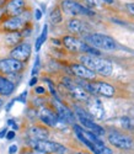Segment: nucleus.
I'll list each match as a JSON object with an SVG mask.
<instances>
[{
  "mask_svg": "<svg viewBox=\"0 0 134 154\" xmlns=\"http://www.w3.org/2000/svg\"><path fill=\"white\" fill-rule=\"evenodd\" d=\"M80 60H81V64H84L85 67H87L92 72L99 73L103 76H108L112 74L113 68H112L111 62L106 60L103 58H100L93 54H84L80 57Z\"/></svg>",
  "mask_w": 134,
  "mask_h": 154,
  "instance_id": "obj_1",
  "label": "nucleus"
},
{
  "mask_svg": "<svg viewBox=\"0 0 134 154\" xmlns=\"http://www.w3.org/2000/svg\"><path fill=\"white\" fill-rule=\"evenodd\" d=\"M86 43L91 45L92 47H96L103 51H114L117 48V45L113 38L101 33H92L86 37Z\"/></svg>",
  "mask_w": 134,
  "mask_h": 154,
  "instance_id": "obj_2",
  "label": "nucleus"
},
{
  "mask_svg": "<svg viewBox=\"0 0 134 154\" xmlns=\"http://www.w3.org/2000/svg\"><path fill=\"white\" fill-rule=\"evenodd\" d=\"M63 43L69 51H72V52H84L86 54H93V56L100 54V52L93 49V47H91L86 42L78 40V38H75L73 36H65L63 38Z\"/></svg>",
  "mask_w": 134,
  "mask_h": 154,
  "instance_id": "obj_3",
  "label": "nucleus"
},
{
  "mask_svg": "<svg viewBox=\"0 0 134 154\" xmlns=\"http://www.w3.org/2000/svg\"><path fill=\"white\" fill-rule=\"evenodd\" d=\"M31 146L33 149H38L44 153H56V154H65L66 148L57 142H50L47 139H32L31 140Z\"/></svg>",
  "mask_w": 134,
  "mask_h": 154,
  "instance_id": "obj_4",
  "label": "nucleus"
},
{
  "mask_svg": "<svg viewBox=\"0 0 134 154\" xmlns=\"http://www.w3.org/2000/svg\"><path fill=\"white\" fill-rule=\"evenodd\" d=\"M75 115H76V119L80 121V123H81L85 128H87L90 132L95 133L97 136H103L105 134V130H103V128L101 126H99L97 123L93 122L92 117L90 116V115H87L84 110L76 109L75 110Z\"/></svg>",
  "mask_w": 134,
  "mask_h": 154,
  "instance_id": "obj_5",
  "label": "nucleus"
},
{
  "mask_svg": "<svg viewBox=\"0 0 134 154\" xmlns=\"http://www.w3.org/2000/svg\"><path fill=\"white\" fill-rule=\"evenodd\" d=\"M29 23V14H25V11L22 14L17 16H11L3 23V29L8 32H16L20 30H23L26 27V25Z\"/></svg>",
  "mask_w": 134,
  "mask_h": 154,
  "instance_id": "obj_6",
  "label": "nucleus"
},
{
  "mask_svg": "<svg viewBox=\"0 0 134 154\" xmlns=\"http://www.w3.org/2000/svg\"><path fill=\"white\" fill-rule=\"evenodd\" d=\"M74 130L78 131V132H80L86 139H89L91 143L95 144V147L99 149L100 154H112L111 149H108V148H107V147L103 144V142L97 137V134L92 133V132H90V131H86V130H84V128H81V127L78 126V125H74Z\"/></svg>",
  "mask_w": 134,
  "mask_h": 154,
  "instance_id": "obj_7",
  "label": "nucleus"
},
{
  "mask_svg": "<svg viewBox=\"0 0 134 154\" xmlns=\"http://www.w3.org/2000/svg\"><path fill=\"white\" fill-rule=\"evenodd\" d=\"M62 9L69 15H93V12L74 0H63Z\"/></svg>",
  "mask_w": 134,
  "mask_h": 154,
  "instance_id": "obj_8",
  "label": "nucleus"
},
{
  "mask_svg": "<svg viewBox=\"0 0 134 154\" xmlns=\"http://www.w3.org/2000/svg\"><path fill=\"white\" fill-rule=\"evenodd\" d=\"M87 102V111L92 120H103L105 117V109L102 102L96 97H89Z\"/></svg>",
  "mask_w": 134,
  "mask_h": 154,
  "instance_id": "obj_9",
  "label": "nucleus"
},
{
  "mask_svg": "<svg viewBox=\"0 0 134 154\" xmlns=\"http://www.w3.org/2000/svg\"><path fill=\"white\" fill-rule=\"evenodd\" d=\"M64 84L66 86V89L70 91V94L74 96V99L79 100V101H87L90 97V94L85 90L83 86H80L79 84H75L74 82L69 80L68 78H65Z\"/></svg>",
  "mask_w": 134,
  "mask_h": 154,
  "instance_id": "obj_10",
  "label": "nucleus"
},
{
  "mask_svg": "<svg viewBox=\"0 0 134 154\" xmlns=\"http://www.w3.org/2000/svg\"><path fill=\"white\" fill-rule=\"evenodd\" d=\"M23 69V64L14 58H8L0 60V72L4 74H15Z\"/></svg>",
  "mask_w": 134,
  "mask_h": 154,
  "instance_id": "obj_11",
  "label": "nucleus"
},
{
  "mask_svg": "<svg viewBox=\"0 0 134 154\" xmlns=\"http://www.w3.org/2000/svg\"><path fill=\"white\" fill-rule=\"evenodd\" d=\"M108 140L113 147L119 148V149H130L133 147V142L130 138L120 134V133H117V132L111 133L108 136Z\"/></svg>",
  "mask_w": 134,
  "mask_h": 154,
  "instance_id": "obj_12",
  "label": "nucleus"
},
{
  "mask_svg": "<svg viewBox=\"0 0 134 154\" xmlns=\"http://www.w3.org/2000/svg\"><path fill=\"white\" fill-rule=\"evenodd\" d=\"M11 58L20 62H26L31 56V46L29 43H19L14 47L10 53Z\"/></svg>",
  "mask_w": 134,
  "mask_h": 154,
  "instance_id": "obj_13",
  "label": "nucleus"
},
{
  "mask_svg": "<svg viewBox=\"0 0 134 154\" xmlns=\"http://www.w3.org/2000/svg\"><path fill=\"white\" fill-rule=\"evenodd\" d=\"M92 94H100L106 97H111L114 95V88L103 82H93L91 83Z\"/></svg>",
  "mask_w": 134,
  "mask_h": 154,
  "instance_id": "obj_14",
  "label": "nucleus"
},
{
  "mask_svg": "<svg viewBox=\"0 0 134 154\" xmlns=\"http://www.w3.org/2000/svg\"><path fill=\"white\" fill-rule=\"evenodd\" d=\"M25 8H26V3L25 0H10L6 5V9H5V14L9 15L10 17L11 16H17L20 14L25 11Z\"/></svg>",
  "mask_w": 134,
  "mask_h": 154,
  "instance_id": "obj_15",
  "label": "nucleus"
},
{
  "mask_svg": "<svg viewBox=\"0 0 134 154\" xmlns=\"http://www.w3.org/2000/svg\"><path fill=\"white\" fill-rule=\"evenodd\" d=\"M72 72L76 76H79V78H83L86 80H93L96 78V73L92 72L91 69H89L87 67H85L84 64H73Z\"/></svg>",
  "mask_w": 134,
  "mask_h": 154,
  "instance_id": "obj_16",
  "label": "nucleus"
},
{
  "mask_svg": "<svg viewBox=\"0 0 134 154\" xmlns=\"http://www.w3.org/2000/svg\"><path fill=\"white\" fill-rule=\"evenodd\" d=\"M54 107H56L57 116H58L59 121H65V122H73L74 121V116H73L72 111L65 105H63L59 100L54 101Z\"/></svg>",
  "mask_w": 134,
  "mask_h": 154,
  "instance_id": "obj_17",
  "label": "nucleus"
},
{
  "mask_svg": "<svg viewBox=\"0 0 134 154\" xmlns=\"http://www.w3.org/2000/svg\"><path fill=\"white\" fill-rule=\"evenodd\" d=\"M38 116H39V119H41L42 122H44L48 126H56L57 122L59 121L57 113H54L53 111H50V110H48L46 107H41V109H39Z\"/></svg>",
  "mask_w": 134,
  "mask_h": 154,
  "instance_id": "obj_18",
  "label": "nucleus"
},
{
  "mask_svg": "<svg viewBox=\"0 0 134 154\" xmlns=\"http://www.w3.org/2000/svg\"><path fill=\"white\" fill-rule=\"evenodd\" d=\"M29 134L31 137V139H47L49 137V132L47 128L44 127H39V126H33L30 128L29 131Z\"/></svg>",
  "mask_w": 134,
  "mask_h": 154,
  "instance_id": "obj_19",
  "label": "nucleus"
},
{
  "mask_svg": "<svg viewBox=\"0 0 134 154\" xmlns=\"http://www.w3.org/2000/svg\"><path fill=\"white\" fill-rule=\"evenodd\" d=\"M14 90H15L14 83H11L10 80H8L6 78L0 75V95L9 96L14 93Z\"/></svg>",
  "mask_w": 134,
  "mask_h": 154,
  "instance_id": "obj_20",
  "label": "nucleus"
},
{
  "mask_svg": "<svg viewBox=\"0 0 134 154\" xmlns=\"http://www.w3.org/2000/svg\"><path fill=\"white\" fill-rule=\"evenodd\" d=\"M68 30L73 33H81L84 31V25L78 19H72L68 22Z\"/></svg>",
  "mask_w": 134,
  "mask_h": 154,
  "instance_id": "obj_21",
  "label": "nucleus"
},
{
  "mask_svg": "<svg viewBox=\"0 0 134 154\" xmlns=\"http://www.w3.org/2000/svg\"><path fill=\"white\" fill-rule=\"evenodd\" d=\"M21 38H22V33L16 31V32H10L6 37H5V42L9 46H16L21 42Z\"/></svg>",
  "mask_w": 134,
  "mask_h": 154,
  "instance_id": "obj_22",
  "label": "nucleus"
},
{
  "mask_svg": "<svg viewBox=\"0 0 134 154\" xmlns=\"http://www.w3.org/2000/svg\"><path fill=\"white\" fill-rule=\"evenodd\" d=\"M49 20H50V22H52L53 25H58V23H60V22L63 21L62 10H60L58 6H56L54 9L50 11V14H49Z\"/></svg>",
  "mask_w": 134,
  "mask_h": 154,
  "instance_id": "obj_23",
  "label": "nucleus"
},
{
  "mask_svg": "<svg viewBox=\"0 0 134 154\" xmlns=\"http://www.w3.org/2000/svg\"><path fill=\"white\" fill-rule=\"evenodd\" d=\"M75 133H76V137L79 138V140H80V142H83L91 152H93V153H95V154H100V152H99V149L95 147V144H93V143H91L90 142V140L89 139H86L81 133H80V132H78V131H75Z\"/></svg>",
  "mask_w": 134,
  "mask_h": 154,
  "instance_id": "obj_24",
  "label": "nucleus"
},
{
  "mask_svg": "<svg viewBox=\"0 0 134 154\" xmlns=\"http://www.w3.org/2000/svg\"><path fill=\"white\" fill-rule=\"evenodd\" d=\"M47 33H48V26H47V25H44V26H43V31H42L41 36H39V37L37 38V41H36V46H35L36 51H39V49H41V46L44 43L46 38H47Z\"/></svg>",
  "mask_w": 134,
  "mask_h": 154,
  "instance_id": "obj_25",
  "label": "nucleus"
},
{
  "mask_svg": "<svg viewBox=\"0 0 134 154\" xmlns=\"http://www.w3.org/2000/svg\"><path fill=\"white\" fill-rule=\"evenodd\" d=\"M85 2L90 5V6H93V8H96V6H100L103 2L102 0H85Z\"/></svg>",
  "mask_w": 134,
  "mask_h": 154,
  "instance_id": "obj_26",
  "label": "nucleus"
},
{
  "mask_svg": "<svg viewBox=\"0 0 134 154\" xmlns=\"http://www.w3.org/2000/svg\"><path fill=\"white\" fill-rule=\"evenodd\" d=\"M120 122H122V126L124 128H127V130H129V128H130V121H129L128 117H122V119H120Z\"/></svg>",
  "mask_w": 134,
  "mask_h": 154,
  "instance_id": "obj_27",
  "label": "nucleus"
},
{
  "mask_svg": "<svg viewBox=\"0 0 134 154\" xmlns=\"http://www.w3.org/2000/svg\"><path fill=\"white\" fill-rule=\"evenodd\" d=\"M126 8H127V10H128L129 14H130L132 16H134V3H129V4H127Z\"/></svg>",
  "mask_w": 134,
  "mask_h": 154,
  "instance_id": "obj_28",
  "label": "nucleus"
},
{
  "mask_svg": "<svg viewBox=\"0 0 134 154\" xmlns=\"http://www.w3.org/2000/svg\"><path fill=\"white\" fill-rule=\"evenodd\" d=\"M38 68H39V57L36 58V63L33 66V70H32V75H35L37 72H38Z\"/></svg>",
  "mask_w": 134,
  "mask_h": 154,
  "instance_id": "obj_29",
  "label": "nucleus"
},
{
  "mask_svg": "<svg viewBox=\"0 0 134 154\" xmlns=\"http://www.w3.org/2000/svg\"><path fill=\"white\" fill-rule=\"evenodd\" d=\"M15 138V131H10V132H6V139L11 140Z\"/></svg>",
  "mask_w": 134,
  "mask_h": 154,
  "instance_id": "obj_30",
  "label": "nucleus"
},
{
  "mask_svg": "<svg viewBox=\"0 0 134 154\" xmlns=\"http://www.w3.org/2000/svg\"><path fill=\"white\" fill-rule=\"evenodd\" d=\"M35 14H36V20H41V17H42V12H41V10H35Z\"/></svg>",
  "mask_w": 134,
  "mask_h": 154,
  "instance_id": "obj_31",
  "label": "nucleus"
},
{
  "mask_svg": "<svg viewBox=\"0 0 134 154\" xmlns=\"http://www.w3.org/2000/svg\"><path fill=\"white\" fill-rule=\"evenodd\" d=\"M16 150H17V146H11V147L9 148V153H10V154H14Z\"/></svg>",
  "mask_w": 134,
  "mask_h": 154,
  "instance_id": "obj_32",
  "label": "nucleus"
},
{
  "mask_svg": "<svg viewBox=\"0 0 134 154\" xmlns=\"http://www.w3.org/2000/svg\"><path fill=\"white\" fill-rule=\"evenodd\" d=\"M36 93H38V94H43V93H44V89H43L42 86H38V88H36Z\"/></svg>",
  "mask_w": 134,
  "mask_h": 154,
  "instance_id": "obj_33",
  "label": "nucleus"
},
{
  "mask_svg": "<svg viewBox=\"0 0 134 154\" xmlns=\"http://www.w3.org/2000/svg\"><path fill=\"white\" fill-rule=\"evenodd\" d=\"M9 125H11L12 126V128H14V130H17V125L12 121V120H9Z\"/></svg>",
  "mask_w": 134,
  "mask_h": 154,
  "instance_id": "obj_34",
  "label": "nucleus"
},
{
  "mask_svg": "<svg viewBox=\"0 0 134 154\" xmlns=\"http://www.w3.org/2000/svg\"><path fill=\"white\" fill-rule=\"evenodd\" d=\"M6 132H8V130H6V128H4V130H2V131H0V138H3L4 136H6Z\"/></svg>",
  "mask_w": 134,
  "mask_h": 154,
  "instance_id": "obj_35",
  "label": "nucleus"
},
{
  "mask_svg": "<svg viewBox=\"0 0 134 154\" xmlns=\"http://www.w3.org/2000/svg\"><path fill=\"white\" fill-rule=\"evenodd\" d=\"M36 83H37V78L35 76V78H32V80L30 82V86H33V85H35Z\"/></svg>",
  "mask_w": 134,
  "mask_h": 154,
  "instance_id": "obj_36",
  "label": "nucleus"
},
{
  "mask_svg": "<svg viewBox=\"0 0 134 154\" xmlns=\"http://www.w3.org/2000/svg\"><path fill=\"white\" fill-rule=\"evenodd\" d=\"M8 3H9V0H0V6H4Z\"/></svg>",
  "mask_w": 134,
  "mask_h": 154,
  "instance_id": "obj_37",
  "label": "nucleus"
},
{
  "mask_svg": "<svg viewBox=\"0 0 134 154\" xmlns=\"http://www.w3.org/2000/svg\"><path fill=\"white\" fill-rule=\"evenodd\" d=\"M4 14H5V10L3 9V6H0V17H2Z\"/></svg>",
  "mask_w": 134,
  "mask_h": 154,
  "instance_id": "obj_38",
  "label": "nucleus"
},
{
  "mask_svg": "<svg viewBox=\"0 0 134 154\" xmlns=\"http://www.w3.org/2000/svg\"><path fill=\"white\" fill-rule=\"evenodd\" d=\"M102 2H103V3H107V4H112L114 0H102Z\"/></svg>",
  "mask_w": 134,
  "mask_h": 154,
  "instance_id": "obj_39",
  "label": "nucleus"
},
{
  "mask_svg": "<svg viewBox=\"0 0 134 154\" xmlns=\"http://www.w3.org/2000/svg\"><path fill=\"white\" fill-rule=\"evenodd\" d=\"M2 106H3V100L0 99V107H2Z\"/></svg>",
  "mask_w": 134,
  "mask_h": 154,
  "instance_id": "obj_40",
  "label": "nucleus"
},
{
  "mask_svg": "<svg viewBox=\"0 0 134 154\" xmlns=\"http://www.w3.org/2000/svg\"><path fill=\"white\" fill-rule=\"evenodd\" d=\"M23 154H32V153H29V152H25Z\"/></svg>",
  "mask_w": 134,
  "mask_h": 154,
  "instance_id": "obj_41",
  "label": "nucleus"
},
{
  "mask_svg": "<svg viewBox=\"0 0 134 154\" xmlns=\"http://www.w3.org/2000/svg\"><path fill=\"white\" fill-rule=\"evenodd\" d=\"M78 154H87V153H78Z\"/></svg>",
  "mask_w": 134,
  "mask_h": 154,
  "instance_id": "obj_42",
  "label": "nucleus"
}]
</instances>
